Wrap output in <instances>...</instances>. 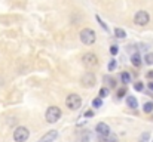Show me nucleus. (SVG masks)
I'll list each match as a JSON object with an SVG mask.
<instances>
[{
	"mask_svg": "<svg viewBox=\"0 0 153 142\" xmlns=\"http://www.w3.org/2000/svg\"><path fill=\"white\" fill-rule=\"evenodd\" d=\"M149 21H150V16H149V13L146 10H138L135 13V16H134V22L137 25H147Z\"/></svg>",
	"mask_w": 153,
	"mask_h": 142,
	"instance_id": "423d86ee",
	"label": "nucleus"
},
{
	"mask_svg": "<svg viewBox=\"0 0 153 142\" xmlns=\"http://www.w3.org/2000/svg\"><path fill=\"white\" fill-rule=\"evenodd\" d=\"M147 79H150V80L153 79V70H152V71H149V73H147Z\"/></svg>",
	"mask_w": 153,
	"mask_h": 142,
	"instance_id": "393cba45",
	"label": "nucleus"
},
{
	"mask_svg": "<svg viewBox=\"0 0 153 142\" xmlns=\"http://www.w3.org/2000/svg\"><path fill=\"white\" fill-rule=\"evenodd\" d=\"M82 62H83V65H85L86 68H94V67L98 65V58H97V55L88 52V53H85V55L82 56Z\"/></svg>",
	"mask_w": 153,
	"mask_h": 142,
	"instance_id": "39448f33",
	"label": "nucleus"
},
{
	"mask_svg": "<svg viewBox=\"0 0 153 142\" xmlns=\"http://www.w3.org/2000/svg\"><path fill=\"white\" fill-rule=\"evenodd\" d=\"M62 113L58 107H49L46 110V121L48 123H56L59 118H61Z\"/></svg>",
	"mask_w": 153,
	"mask_h": 142,
	"instance_id": "f03ea898",
	"label": "nucleus"
},
{
	"mask_svg": "<svg viewBox=\"0 0 153 142\" xmlns=\"http://www.w3.org/2000/svg\"><path fill=\"white\" fill-rule=\"evenodd\" d=\"M95 74L94 73H91V71H88V73H85L83 76H82V85L85 86V88H94L95 86Z\"/></svg>",
	"mask_w": 153,
	"mask_h": 142,
	"instance_id": "0eeeda50",
	"label": "nucleus"
},
{
	"mask_svg": "<svg viewBox=\"0 0 153 142\" xmlns=\"http://www.w3.org/2000/svg\"><path fill=\"white\" fill-rule=\"evenodd\" d=\"M134 89H135V90H138V92H140V90H143V83H141V82L135 83V85H134Z\"/></svg>",
	"mask_w": 153,
	"mask_h": 142,
	"instance_id": "4be33fe9",
	"label": "nucleus"
},
{
	"mask_svg": "<svg viewBox=\"0 0 153 142\" xmlns=\"http://www.w3.org/2000/svg\"><path fill=\"white\" fill-rule=\"evenodd\" d=\"M91 116H94L92 110H89V111H86V113H85V117H91Z\"/></svg>",
	"mask_w": 153,
	"mask_h": 142,
	"instance_id": "b1692460",
	"label": "nucleus"
},
{
	"mask_svg": "<svg viewBox=\"0 0 153 142\" xmlns=\"http://www.w3.org/2000/svg\"><path fill=\"white\" fill-rule=\"evenodd\" d=\"M120 79H122V83H129L131 82V76L128 74V73H122V76H120Z\"/></svg>",
	"mask_w": 153,
	"mask_h": 142,
	"instance_id": "4468645a",
	"label": "nucleus"
},
{
	"mask_svg": "<svg viewBox=\"0 0 153 142\" xmlns=\"http://www.w3.org/2000/svg\"><path fill=\"white\" fill-rule=\"evenodd\" d=\"M117 52H119V46H116V45L110 46V53L111 55H117Z\"/></svg>",
	"mask_w": 153,
	"mask_h": 142,
	"instance_id": "a211bd4d",
	"label": "nucleus"
},
{
	"mask_svg": "<svg viewBox=\"0 0 153 142\" xmlns=\"http://www.w3.org/2000/svg\"><path fill=\"white\" fill-rule=\"evenodd\" d=\"M149 89H150V90H153V82H150V83H149Z\"/></svg>",
	"mask_w": 153,
	"mask_h": 142,
	"instance_id": "a878e982",
	"label": "nucleus"
},
{
	"mask_svg": "<svg viewBox=\"0 0 153 142\" xmlns=\"http://www.w3.org/2000/svg\"><path fill=\"white\" fill-rule=\"evenodd\" d=\"M108 95V88H101L100 89V98H105Z\"/></svg>",
	"mask_w": 153,
	"mask_h": 142,
	"instance_id": "dca6fc26",
	"label": "nucleus"
},
{
	"mask_svg": "<svg viewBox=\"0 0 153 142\" xmlns=\"http://www.w3.org/2000/svg\"><path fill=\"white\" fill-rule=\"evenodd\" d=\"M131 62H132L134 67H140V65H141V56H140L138 53H134V55L131 56Z\"/></svg>",
	"mask_w": 153,
	"mask_h": 142,
	"instance_id": "9d476101",
	"label": "nucleus"
},
{
	"mask_svg": "<svg viewBox=\"0 0 153 142\" xmlns=\"http://www.w3.org/2000/svg\"><path fill=\"white\" fill-rule=\"evenodd\" d=\"M80 40H82V43H85V45H92V43H95V31L94 30H91V28H85V30H82L80 31Z\"/></svg>",
	"mask_w": 153,
	"mask_h": 142,
	"instance_id": "f257e3e1",
	"label": "nucleus"
},
{
	"mask_svg": "<svg viewBox=\"0 0 153 142\" xmlns=\"http://www.w3.org/2000/svg\"><path fill=\"white\" fill-rule=\"evenodd\" d=\"M65 105H67L70 110H77V108H80V105H82V98L76 93H70L65 98Z\"/></svg>",
	"mask_w": 153,
	"mask_h": 142,
	"instance_id": "7ed1b4c3",
	"label": "nucleus"
},
{
	"mask_svg": "<svg viewBox=\"0 0 153 142\" xmlns=\"http://www.w3.org/2000/svg\"><path fill=\"white\" fill-rule=\"evenodd\" d=\"M95 130H97V133L100 135V136H108L110 135V126L107 124V123H98L97 124V127H95Z\"/></svg>",
	"mask_w": 153,
	"mask_h": 142,
	"instance_id": "6e6552de",
	"label": "nucleus"
},
{
	"mask_svg": "<svg viewBox=\"0 0 153 142\" xmlns=\"http://www.w3.org/2000/svg\"><path fill=\"white\" fill-rule=\"evenodd\" d=\"M58 138V130H48L40 139H39V142H53L55 139Z\"/></svg>",
	"mask_w": 153,
	"mask_h": 142,
	"instance_id": "1a4fd4ad",
	"label": "nucleus"
},
{
	"mask_svg": "<svg viewBox=\"0 0 153 142\" xmlns=\"http://www.w3.org/2000/svg\"><path fill=\"white\" fill-rule=\"evenodd\" d=\"M114 36L119 37V39H123V37L126 36V33H125L122 28H114Z\"/></svg>",
	"mask_w": 153,
	"mask_h": 142,
	"instance_id": "ddd939ff",
	"label": "nucleus"
},
{
	"mask_svg": "<svg viewBox=\"0 0 153 142\" xmlns=\"http://www.w3.org/2000/svg\"><path fill=\"white\" fill-rule=\"evenodd\" d=\"M114 68H116V59H111L108 62V71H113Z\"/></svg>",
	"mask_w": 153,
	"mask_h": 142,
	"instance_id": "f3484780",
	"label": "nucleus"
},
{
	"mask_svg": "<svg viewBox=\"0 0 153 142\" xmlns=\"http://www.w3.org/2000/svg\"><path fill=\"white\" fill-rule=\"evenodd\" d=\"M28 136H30V132L24 126H19V127H16L13 130V139H15V142H25L28 139Z\"/></svg>",
	"mask_w": 153,
	"mask_h": 142,
	"instance_id": "20e7f679",
	"label": "nucleus"
},
{
	"mask_svg": "<svg viewBox=\"0 0 153 142\" xmlns=\"http://www.w3.org/2000/svg\"><path fill=\"white\" fill-rule=\"evenodd\" d=\"M146 62H147L149 65H152L153 64V52L152 53H147V56H146Z\"/></svg>",
	"mask_w": 153,
	"mask_h": 142,
	"instance_id": "6ab92c4d",
	"label": "nucleus"
},
{
	"mask_svg": "<svg viewBox=\"0 0 153 142\" xmlns=\"http://www.w3.org/2000/svg\"><path fill=\"white\" fill-rule=\"evenodd\" d=\"M92 105H94V107H97V108H98V107H101V98H95V99L92 101Z\"/></svg>",
	"mask_w": 153,
	"mask_h": 142,
	"instance_id": "412c9836",
	"label": "nucleus"
},
{
	"mask_svg": "<svg viewBox=\"0 0 153 142\" xmlns=\"http://www.w3.org/2000/svg\"><path fill=\"white\" fill-rule=\"evenodd\" d=\"M126 93V90L125 89H119V92H117V98H123V95Z\"/></svg>",
	"mask_w": 153,
	"mask_h": 142,
	"instance_id": "5701e85b",
	"label": "nucleus"
},
{
	"mask_svg": "<svg viewBox=\"0 0 153 142\" xmlns=\"http://www.w3.org/2000/svg\"><path fill=\"white\" fill-rule=\"evenodd\" d=\"M126 104H128V107H129V108H132V110H135V108L138 107V102H137V99H135L134 96H128Z\"/></svg>",
	"mask_w": 153,
	"mask_h": 142,
	"instance_id": "9b49d317",
	"label": "nucleus"
},
{
	"mask_svg": "<svg viewBox=\"0 0 153 142\" xmlns=\"http://www.w3.org/2000/svg\"><path fill=\"white\" fill-rule=\"evenodd\" d=\"M97 21L100 22V25H101L102 28H104V31H108V27L105 25V22H104V21H101V18H100V16H97Z\"/></svg>",
	"mask_w": 153,
	"mask_h": 142,
	"instance_id": "aec40b11",
	"label": "nucleus"
},
{
	"mask_svg": "<svg viewBox=\"0 0 153 142\" xmlns=\"http://www.w3.org/2000/svg\"><path fill=\"white\" fill-rule=\"evenodd\" d=\"M143 111L147 113V114H150V113L153 111V102H146L144 107H143Z\"/></svg>",
	"mask_w": 153,
	"mask_h": 142,
	"instance_id": "f8f14e48",
	"label": "nucleus"
},
{
	"mask_svg": "<svg viewBox=\"0 0 153 142\" xmlns=\"http://www.w3.org/2000/svg\"><path fill=\"white\" fill-rule=\"evenodd\" d=\"M149 138H150V135H149L147 132H144V133H141L140 141H138V142H149Z\"/></svg>",
	"mask_w": 153,
	"mask_h": 142,
	"instance_id": "2eb2a0df",
	"label": "nucleus"
}]
</instances>
